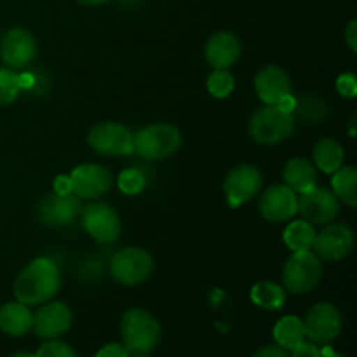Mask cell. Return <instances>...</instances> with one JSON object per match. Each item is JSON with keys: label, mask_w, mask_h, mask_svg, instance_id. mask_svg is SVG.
<instances>
[{"label": "cell", "mask_w": 357, "mask_h": 357, "mask_svg": "<svg viewBox=\"0 0 357 357\" xmlns=\"http://www.w3.org/2000/svg\"><path fill=\"white\" fill-rule=\"evenodd\" d=\"M61 272L51 258H35L17 274L14 296L24 305L45 303L59 291Z\"/></svg>", "instance_id": "6da1fadb"}, {"label": "cell", "mask_w": 357, "mask_h": 357, "mask_svg": "<svg viewBox=\"0 0 357 357\" xmlns=\"http://www.w3.org/2000/svg\"><path fill=\"white\" fill-rule=\"evenodd\" d=\"M122 345L132 356H146L159 345L160 324L143 309H129L121 319Z\"/></svg>", "instance_id": "7a4b0ae2"}, {"label": "cell", "mask_w": 357, "mask_h": 357, "mask_svg": "<svg viewBox=\"0 0 357 357\" xmlns=\"http://www.w3.org/2000/svg\"><path fill=\"white\" fill-rule=\"evenodd\" d=\"M253 142L260 145H278L295 131V117L291 112L282 110L279 105H265L250 119L248 126Z\"/></svg>", "instance_id": "3957f363"}, {"label": "cell", "mask_w": 357, "mask_h": 357, "mask_svg": "<svg viewBox=\"0 0 357 357\" xmlns=\"http://www.w3.org/2000/svg\"><path fill=\"white\" fill-rule=\"evenodd\" d=\"M135 152L145 160L167 159L181 146V132L173 124H150L132 135Z\"/></svg>", "instance_id": "277c9868"}, {"label": "cell", "mask_w": 357, "mask_h": 357, "mask_svg": "<svg viewBox=\"0 0 357 357\" xmlns=\"http://www.w3.org/2000/svg\"><path fill=\"white\" fill-rule=\"evenodd\" d=\"M321 275L323 265L312 250L293 251L282 267V286L293 295H305L316 288Z\"/></svg>", "instance_id": "5b68a950"}, {"label": "cell", "mask_w": 357, "mask_h": 357, "mask_svg": "<svg viewBox=\"0 0 357 357\" xmlns=\"http://www.w3.org/2000/svg\"><path fill=\"white\" fill-rule=\"evenodd\" d=\"M153 272V258L143 248H124L110 260V275L124 286L145 282Z\"/></svg>", "instance_id": "8992f818"}, {"label": "cell", "mask_w": 357, "mask_h": 357, "mask_svg": "<svg viewBox=\"0 0 357 357\" xmlns=\"http://www.w3.org/2000/svg\"><path fill=\"white\" fill-rule=\"evenodd\" d=\"M87 143L98 153L107 157H128L135 152L132 132L119 122H100L87 135Z\"/></svg>", "instance_id": "52a82bcc"}, {"label": "cell", "mask_w": 357, "mask_h": 357, "mask_svg": "<svg viewBox=\"0 0 357 357\" xmlns=\"http://www.w3.org/2000/svg\"><path fill=\"white\" fill-rule=\"evenodd\" d=\"M342 328H344V321H342L340 310L333 303L328 302L316 303L303 319L305 338L317 345H326L340 337Z\"/></svg>", "instance_id": "ba28073f"}, {"label": "cell", "mask_w": 357, "mask_h": 357, "mask_svg": "<svg viewBox=\"0 0 357 357\" xmlns=\"http://www.w3.org/2000/svg\"><path fill=\"white\" fill-rule=\"evenodd\" d=\"M82 227L100 244L115 243L122 230L117 211L105 202H91L84 208Z\"/></svg>", "instance_id": "9c48e42d"}, {"label": "cell", "mask_w": 357, "mask_h": 357, "mask_svg": "<svg viewBox=\"0 0 357 357\" xmlns=\"http://www.w3.org/2000/svg\"><path fill=\"white\" fill-rule=\"evenodd\" d=\"M298 213L312 225H328L337 220L340 201L333 192L323 187H312L298 197Z\"/></svg>", "instance_id": "30bf717a"}, {"label": "cell", "mask_w": 357, "mask_h": 357, "mask_svg": "<svg viewBox=\"0 0 357 357\" xmlns=\"http://www.w3.org/2000/svg\"><path fill=\"white\" fill-rule=\"evenodd\" d=\"M261 185H264V178L260 171L251 164H241L234 167L223 181L227 202L230 208H239L244 202H250L260 194Z\"/></svg>", "instance_id": "8fae6325"}, {"label": "cell", "mask_w": 357, "mask_h": 357, "mask_svg": "<svg viewBox=\"0 0 357 357\" xmlns=\"http://www.w3.org/2000/svg\"><path fill=\"white\" fill-rule=\"evenodd\" d=\"M354 232L345 223H330L314 241V253L324 261H340L349 257L354 248Z\"/></svg>", "instance_id": "7c38bea8"}, {"label": "cell", "mask_w": 357, "mask_h": 357, "mask_svg": "<svg viewBox=\"0 0 357 357\" xmlns=\"http://www.w3.org/2000/svg\"><path fill=\"white\" fill-rule=\"evenodd\" d=\"M37 54L35 37L24 28H10L0 38V59L10 70H20L30 65Z\"/></svg>", "instance_id": "4fadbf2b"}, {"label": "cell", "mask_w": 357, "mask_h": 357, "mask_svg": "<svg viewBox=\"0 0 357 357\" xmlns=\"http://www.w3.org/2000/svg\"><path fill=\"white\" fill-rule=\"evenodd\" d=\"M68 178L72 183V192L77 197L82 199L101 197L110 190L112 183H114V176L110 171L100 164L77 166Z\"/></svg>", "instance_id": "5bb4252c"}, {"label": "cell", "mask_w": 357, "mask_h": 357, "mask_svg": "<svg viewBox=\"0 0 357 357\" xmlns=\"http://www.w3.org/2000/svg\"><path fill=\"white\" fill-rule=\"evenodd\" d=\"M258 211L267 222L282 223L298 213V197L288 185H274L261 194Z\"/></svg>", "instance_id": "9a60e30c"}, {"label": "cell", "mask_w": 357, "mask_h": 357, "mask_svg": "<svg viewBox=\"0 0 357 357\" xmlns=\"http://www.w3.org/2000/svg\"><path fill=\"white\" fill-rule=\"evenodd\" d=\"M80 201L73 194H49L38 204V218L44 225L61 229L70 225L80 213Z\"/></svg>", "instance_id": "2e32d148"}, {"label": "cell", "mask_w": 357, "mask_h": 357, "mask_svg": "<svg viewBox=\"0 0 357 357\" xmlns=\"http://www.w3.org/2000/svg\"><path fill=\"white\" fill-rule=\"evenodd\" d=\"M72 326V310L66 303L63 302H51L42 305L33 314V324L31 330L38 335L40 338L51 340V338H58L65 335Z\"/></svg>", "instance_id": "e0dca14e"}, {"label": "cell", "mask_w": 357, "mask_h": 357, "mask_svg": "<svg viewBox=\"0 0 357 357\" xmlns=\"http://www.w3.org/2000/svg\"><path fill=\"white\" fill-rule=\"evenodd\" d=\"M255 91L265 105H278L291 94V80L279 66H265L255 75Z\"/></svg>", "instance_id": "ac0fdd59"}, {"label": "cell", "mask_w": 357, "mask_h": 357, "mask_svg": "<svg viewBox=\"0 0 357 357\" xmlns=\"http://www.w3.org/2000/svg\"><path fill=\"white\" fill-rule=\"evenodd\" d=\"M204 56L215 70H229L241 56L239 38L230 31H218L206 44Z\"/></svg>", "instance_id": "d6986e66"}, {"label": "cell", "mask_w": 357, "mask_h": 357, "mask_svg": "<svg viewBox=\"0 0 357 357\" xmlns=\"http://www.w3.org/2000/svg\"><path fill=\"white\" fill-rule=\"evenodd\" d=\"M33 314L21 302H9L0 307V331L10 337H23L31 330Z\"/></svg>", "instance_id": "ffe728a7"}, {"label": "cell", "mask_w": 357, "mask_h": 357, "mask_svg": "<svg viewBox=\"0 0 357 357\" xmlns=\"http://www.w3.org/2000/svg\"><path fill=\"white\" fill-rule=\"evenodd\" d=\"M282 178H284V185H288L293 192L303 194L317 185V169L310 160L295 157L286 162Z\"/></svg>", "instance_id": "44dd1931"}, {"label": "cell", "mask_w": 357, "mask_h": 357, "mask_svg": "<svg viewBox=\"0 0 357 357\" xmlns=\"http://www.w3.org/2000/svg\"><path fill=\"white\" fill-rule=\"evenodd\" d=\"M345 150L340 142L333 138H323L314 146V162L317 169L326 174H333L335 171L344 166Z\"/></svg>", "instance_id": "7402d4cb"}, {"label": "cell", "mask_w": 357, "mask_h": 357, "mask_svg": "<svg viewBox=\"0 0 357 357\" xmlns=\"http://www.w3.org/2000/svg\"><path fill=\"white\" fill-rule=\"evenodd\" d=\"M274 340L279 347L291 351L296 345L305 340V330H303V321L298 316H284L275 323Z\"/></svg>", "instance_id": "603a6c76"}, {"label": "cell", "mask_w": 357, "mask_h": 357, "mask_svg": "<svg viewBox=\"0 0 357 357\" xmlns=\"http://www.w3.org/2000/svg\"><path fill=\"white\" fill-rule=\"evenodd\" d=\"M316 236V225L309 223L307 220H295L286 227L282 239L291 251H307L312 250Z\"/></svg>", "instance_id": "cb8c5ba5"}, {"label": "cell", "mask_w": 357, "mask_h": 357, "mask_svg": "<svg viewBox=\"0 0 357 357\" xmlns=\"http://www.w3.org/2000/svg\"><path fill=\"white\" fill-rule=\"evenodd\" d=\"M357 169L354 166H342L340 169L333 173V180H331V187H333V194L337 195L338 201L344 202L349 208H356L357 206Z\"/></svg>", "instance_id": "d4e9b609"}, {"label": "cell", "mask_w": 357, "mask_h": 357, "mask_svg": "<svg viewBox=\"0 0 357 357\" xmlns=\"http://www.w3.org/2000/svg\"><path fill=\"white\" fill-rule=\"evenodd\" d=\"M251 300L255 305L265 310H278L284 305L286 289L271 281H261L251 288Z\"/></svg>", "instance_id": "484cf974"}, {"label": "cell", "mask_w": 357, "mask_h": 357, "mask_svg": "<svg viewBox=\"0 0 357 357\" xmlns=\"http://www.w3.org/2000/svg\"><path fill=\"white\" fill-rule=\"evenodd\" d=\"M236 87V79L229 70H213L208 77V91L213 98H229Z\"/></svg>", "instance_id": "4316f807"}, {"label": "cell", "mask_w": 357, "mask_h": 357, "mask_svg": "<svg viewBox=\"0 0 357 357\" xmlns=\"http://www.w3.org/2000/svg\"><path fill=\"white\" fill-rule=\"evenodd\" d=\"M20 75L10 68H0V108L13 103L20 94Z\"/></svg>", "instance_id": "83f0119b"}, {"label": "cell", "mask_w": 357, "mask_h": 357, "mask_svg": "<svg viewBox=\"0 0 357 357\" xmlns=\"http://www.w3.org/2000/svg\"><path fill=\"white\" fill-rule=\"evenodd\" d=\"M119 190L126 195H138L145 190L146 178L138 167H128L119 174Z\"/></svg>", "instance_id": "f1b7e54d"}, {"label": "cell", "mask_w": 357, "mask_h": 357, "mask_svg": "<svg viewBox=\"0 0 357 357\" xmlns=\"http://www.w3.org/2000/svg\"><path fill=\"white\" fill-rule=\"evenodd\" d=\"M295 108H298L300 115L309 119V121H319V119H323L324 115H326V105H324V101L319 100L317 96L303 98L302 103Z\"/></svg>", "instance_id": "f546056e"}, {"label": "cell", "mask_w": 357, "mask_h": 357, "mask_svg": "<svg viewBox=\"0 0 357 357\" xmlns=\"http://www.w3.org/2000/svg\"><path fill=\"white\" fill-rule=\"evenodd\" d=\"M35 357H77V354L68 344L51 338L38 347Z\"/></svg>", "instance_id": "4dcf8cb0"}, {"label": "cell", "mask_w": 357, "mask_h": 357, "mask_svg": "<svg viewBox=\"0 0 357 357\" xmlns=\"http://www.w3.org/2000/svg\"><path fill=\"white\" fill-rule=\"evenodd\" d=\"M337 91L344 98L357 96V80L354 73H342L337 79Z\"/></svg>", "instance_id": "1f68e13d"}, {"label": "cell", "mask_w": 357, "mask_h": 357, "mask_svg": "<svg viewBox=\"0 0 357 357\" xmlns=\"http://www.w3.org/2000/svg\"><path fill=\"white\" fill-rule=\"evenodd\" d=\"M289 357H323V354H321V349L317 347V344H314V342L310 340H303L302 344H298L295 349H291Z\"/></svg>", "instance_id": "d6a6232c"}, {"label": "cell", "mask_w": 357, "mask_h": 357, "mask_svg": "<svg viewBox=\"0 0 357 357\" xmlns=\"http://www.w3.org/2000/svg\"><path fill=\"white\" fill-rule=\"evenodd\" d=\"M94 357H132V354L122 344H107Z\"/></svg>", "instance_id": "836d02e7"}, {"label": "cell", "mask_w": 357, "mask_h": 357, "mask_svg": "<svg viewBox=\"0 0 357 357\" xmlns=\"http://www.w3.org/2000/svg\"><path fill=\"white\" fill-rule=\"evenodd\" d=\"M253 357H289V352L286 349L279 347L278 344H272V345H265V347L258 349L255 352Z\"/></svg>", "instance_id": "e575fe53"}, {"label": "cell", "mask_w": 357, "mask_h": 357, "mask_svg": "<svg viewBox=\"0 0 357 357\" xmlns=\"http://www.w3.org/2000/svg\"><path fill=\"white\" fill-rule=\"evenodd\" d=\"M345 42H347V45L351 47L352 52L357 51V21L352 20L351 23H349L347 30H345Z\"/></svg>", "instance_id": "d590c367"}, {"label": "cell", "mask_w": 357, "mask_h": 357, "mask_svg": "<svg viewBox=\"0 0 357 357\" xmlns=\"http://www.w3.org/2000/svg\"><path fill=\"white\" fill-rule=\"evenodd\" d=\"M54 192L58 194H72V183H70L68 176H58L54 183Z\"/></svg>", "instance_id": "8d00e7d4"}, {"label": "cell", "mask_w": 357, "mask_h": 357, "mask_svg": "<svg viewBox=\"0 0 357 357\" xmlns=\"http://www.w3.org/2000/svg\"><path fill=\"white\" fill-rule=\"evenodd\" d=\"M321 354H323V357H347V356H344V354H338V352L331 351L330 347L323 349V351H321Z\"/></svg>", "instance_id": "74e56055"}, {"label": "cell", "mask_w": 357, "mask_h": 357, "mask_svg": "<svg viewBox=\"0 0 357 357\" xmlns=\"http://www.w3.org/2000/svg\"><path fill=\"white\" fill-rule=\"evenodd\" d=\"M77 2L82 3V6H89V7H93V6H100V3L107 2V0H77Z\"/></svg>", "instance_id": "f35d334b"}, {"label": "cell", "mask_w": 357, "mask_h": 357, "mask_svg": "<svg viewBox=\"0 0 357 357\" xmlns=\"http://www.w3.org/2000/svg\"><path fill=\"white\" fill-rule=\"evenodd\" d=\"M10 357H35V354H30V352H16Z\"/></svg>", "instance_id": "ab89813d"}, {"label": "cell", "mask_w": 357, "mask_h": 357, "mask_svg": "<svg viewBox=\"0 0 357 357\" xmlns=\"http://www.w3.org/2000/svg\"><path fill=\"white\" fill-rule=\"evenodd\" d=\"M132 357H150L149 354H146V356H132Z\"/></svg>", "instance_id": "60d3db41"}]
</instances>
